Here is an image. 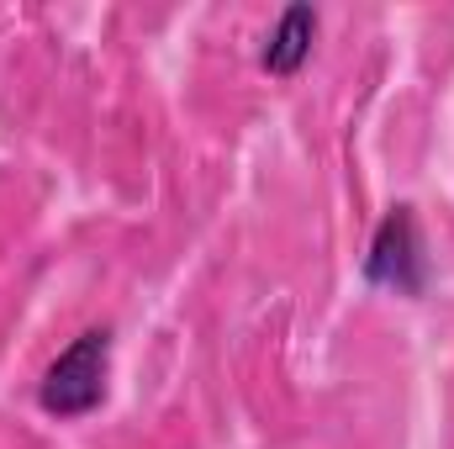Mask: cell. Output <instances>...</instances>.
Wrapping results in <instances>:
<instances>
[{"instance_id": "6da1fadb", "label": "cell", "mask_w": 454, "mask_h": 449, "mask_svg": "<svg viewBox=\"0 0 454 449\" xmlns=\"http://www.w3.org/2000/svg\"><path fill=\"white\" fill-rule=\"evenodd\" d=\"M106 365H112V328H85L43 375L37 402L53 418H85L106 397Z\"/></svg>"}, {"instance_id": "3957f363", "label": "cell", "mask_w": 454, "mask_h": 449, "mask_svg": "<svg viewBox=\"0 0 454 449\" xmlns=\"http://www.w3.org/2000/svg\"><path fill=\"white\" fill-rule=\"evenodd\" d=\"M312 37H317V11L312 5H286L275 32L264 37V69L270 75H296L312 53Z\"/></svg>"}, {"instance_id": "7a4b0ae2", "label": "cell", "mask_w": 454, "mask_h": 449, "mask_svg": "<svg viewBox=\"0 0 454 449\" xmlns=\"http://www.w3.org/2000/svg\"><path fill=\"white\" fill-rule=\"evenodd\" d=\"M364 275L396 296H423L428 286V248H423V227L412 207H391L364 254Z\"/></svg>"}]
</instances>
